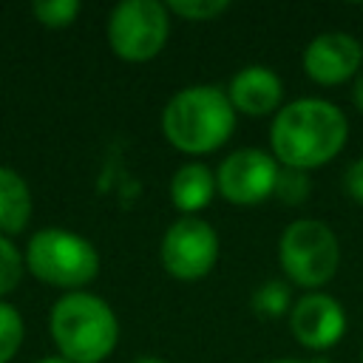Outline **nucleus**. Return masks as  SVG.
<instances>
[{
  "instance_id": "20e7f679",
  "label": "nucleus",
  "mask_w": 363,
  "mask_h": 363,
  "mask_svg": "<svg viewBox=\"0 0 363 363\" xmlns=\"http://www.w3.org/2000/svg\"><path fill=\"white\" fill-rule=\"evenodd\" d=\"M26 269L48 284L68 292H79L99 275V252L79 233L62 227H43L28 238L23 252Z\"/></svg>"
},
{
  "instance_id": "6ab92c4d",
  "label": "nucleus",
  "mask_w": 363,
  "mask_h": 363,
  "mask_svg": "<svg viewBox=\"0 0 363 363\" xmlns=\"http://www.w3.org/2000/svg\"><path fill=\"white\" fill-rule=\"evenodd\" d=\"M23 269H26L23 252L11 244V238L0 235V301H3V295H9L20 284Z\"/></svg>"
},
{
  "instance_id": "dca6fc26",
  "label": "nucleus",
  "mask_w": 363,
  "mask_h": 363,
  "mask_svg": "<svg viewBox=\"0 0 363 363\" xmlns=\"http://www.w3.org/2000/svg\"><path fill=\"white\" fill-rule=\"evenodd\" d=\"M82 11L79 0H40L31 6V14L45 28H68Z\"/></svg>"
},
{
  "instance_id": "412c9836",
  "label": "nucleus",
  "mask_w": 363,
  "mask_h": 363,
  "mask_svg": "<svg viewBox=\"0 0 363 363\" xmlns=\"http://www.w3.org/2000/svg\"><path fill=\"white\" fill-rule=\"evenodd\" d=\"M352 102H354V108H357V113H363V71L354 77V82H352Z\"/></svg>"
},
{
  "instance_id": "a211bd4d",
  "label": "nucleus",
  "mask_w": 363,
  "mask_h": 363,
  "mask_svg": "<svg viewBox=\"0 0 363 363\" xmlns=\"http://www.w3.org/2000/svg\"><path fill=\"white\" fill-rule=\"evenodd\" d=\"M164 6L170 14L190 20V23H210V20L221 17L224 11H230L227 0H170Z\"/></svg>"
},
{
  "instance_id": "4be33fe9",
  "label": "nucleus",
  "mask_w": 363,
  "mask_h": 363,
  "mask_svg": "<svg viewBox=\"0 0 363 363\" xmlns=\"http://www.w3.org/2000/svg\"><path fill=\"white\" fill-rule=\"evenodd\" d=\"M37 363H71V360H65L62 354H48V357H40Z\"/></svg>"
},
{
  "instance_id": "f03ea898",
  "label": "nucleus",
  "mask_w": 363,
  "mask_h": 363,
  "mask_svg": "<svg viewBox=\"0 0 363 363\" xmlns=\"http://www.w3.org/2000/svg\"><path fill=\"white\" fill-rule=\"evenodd\" d=\"M235 108L218 85H187L176 91L162 111L164 139L187 156L218 150L235 130Z\"/></svg>"
},
{
  "instance_id": "39448f33",
  "label": "nucleus",
  "mask_w": 363,
  "mask_h": 363,
  "mask_svg": "<svg viewBox=\"0 0 363 363\" xmlns=\"http://www.w3.org/2000/svg\"><path fill=\"white\" fill-rule=\"evenodd\" d=\"M278 264L289 284L318 292L340 267V241L320 218H295L278 238Z\"/></svg>"
},
{
  "instance_id": "6e6552de",
  "label": "nucleus",
  "mask_w": 363,
  "mask_h": 363,
  "mask_svg": "<svg viewBox=\"0 0 363 363\" xmlns=\"http://www.w3.org/2000/svg\"><path fill=\"white\" fill-rule=\"evenodd\" d=\"M281 164L269 150L238 147L216 167V190L235 207H255L275 193Z\"/></svg>"
},
{
  "instance_id": "423d86ee",
  "label": "nucleus",
  "mask_w": 363,
  "mask_h": 363,
  "mask_svg": "<svg viewBox=\"0 0 363 363\" xmlns=\"http://www.w3.org/2000/svg\"><path fill=\"white\" fill-rule=\"evenodd\" d=\"M105 34L119 60L147 62L170 37V11L159 0H122L111 9Z\"/></svg>"
},
{
  "instance_id": "9b49d317",
  "label": "nucleus",
  "mask_w": 363,
  "mask_h": 363,
  "mask_svg": "<svg viewBox=\"0 0 363 363\" xmlns=\"http://www.w3.org/2000/svg\"><path fill=\"white\" fill-rule=\"evenodd\" d=\"M224 91L235 113H247L252 119L278 113L284 99V82L267 65H244L241 71L233 74Z\"/></svg>"
},
{
  "instance_id": "f3484780",
  "label": "nucleus",
  "mask_w": 363,
  "mask_h": 363,
  "mask_svg": "<svg viewBox=\"0 0 363 363\" xmlns=\"http://www.w3.org/2000/svg\"><path fill=\"white\" fill-rule=\"evenodd\" d=\"M309 190H312V184H309V173L306 170L281 167L272 196H278V201L286 204V207H301L309 199Z\"/></svg>"
},
{
  "instance_id": "393cba45",
  "label": "nucleus",
  "mask_w": 363,
  "mask_h": 363,
  "mask_svg": "<svg viewBox=\"0 0 363 363\" xmlns=\"http://www.w3.org/2000/svg\"><path fill=\"white\" fill-rule=\"evenodd\" d=\"M360 363H363V349H360Z\"/></svg>"
},
{
  "instance_id": "7ed1b4c3",
  "label": "nucleus",
  "mask_w": 363,
  "mask_h": 363,
  "mask_svg": "<svg viewBox=\"0 0 363 363\" xmlns=\"http://www.w3.org/2000/svg\"><path fill=\"white\" fill-rule=\"evenodd\" d=\"M57 354L71 363H102L119 340V320L108 301L85 289L57 298L48 315Z\"/></svg>"
},
{
  "instance_id": "aec40b11",
  "label": "nucleus",
  "mask_w": 363,
  "mask_h": 363,
  "mask_svg": "<svg viewBox=\"0 0 363 363\" xmlns=\"http://www.w3.org/2000/svg\"><path fill=\"white\" fill-rule=\"evenodd\" d=\"M343 187H346L349 199H354L357 204H363V156L354 159V162L346 167V173H343Z\"/></svg>"
},
{
  "instance_id": "ddd939ff",
  "label": "nucleus",
  "mask_w": 363,
  "mask_h": 363,
  "mask_svg": "<svg viewBox=\"0 0 363 363\" xmlns=\"http://www.w3.org/2000/svg\"><path fill=\"white\" fill-rule=\"evenodd\" d=\"M31 210L34 201L26 179L11 167H0V235L23 233L31 221Z\"/></svg>"
},
{
  "instance_id": "b1692460",
  "label": "nucleus",
  "mask_w": 363,
  "mask_h": 363,
  "mask_svg": "<svg viewBox=\"0 0 363 363\" xmlns=\"http://www.w3.org/2000/svg\"><path fill=\"white\" fill-rule=\"evenodd\" d=\"M264 363H306V360H295V357H278V360H264Z\"/></svg>"
},
{
  "instance_id": "4468645a",
  "label": "nucleus",
  "mask_w": 363,
  "mask_h": 363,
  "mask_svg": "<svg viewBox=\"0 0 363 363\" xmlns=\"http://www.w3.org/2000/svg\"><path fill=\"white\" fill-rule=\"evenodd\" d=\"M252 309L255 315L261 318H281V315H289L292 309V286L286 281H264L255 292H252Z\"/></svg>"
},
{
  "instance_id": "5701e85b",
  "label": "nucleus",
  "mask_w": 363,
  "mask_h": 363,
  "mask_svg": "<svg viewBox=\"0 0 363 363\" xmlns=\"http://www.w3.org/2000/svg\"><path fill=\"white\" fill-rule=\"evenodd\" d=\"M130 363H167V360L153 357V354H145V357H136V360H130Z\"/></svg>"
},
{
  "instance_id": "2eb2a0df",
  "label": "nucleus",
  "mask_w": 363,
  "mask_h": 363,
  "mask_svg": "<svg viewBox=\"0 0 363 363\" xmlns=\"http://www.w3.org/2000/svg\"><path fill=\"white\" fill-rule=\"evenodd\" d=\"M23 335H26V326H23L17 306L0 301V363H9L17 354Z\"/></svg>"
},
{
  "instance_id": "f8f14e48",
  "label": "nucleus",
  "mask_w": 363,
  "mask_h": 363,
  "mask_svg": "<svg viewBox=\"0 0 363 363\" xmlns=\"http://www.w3.org/2000/svg\"><path fill=\"white\" fill-rule=\"evenodd\" d=\"M216 193V170H210L204 162H184L170 176V204L182 216L201 213L210 207Z\"/></svg>"
},
{
  "instance_id": "9d476101",
  "label": "nucleus",
  "mask_w": 363,
  "mask_h": 363,
  "mask_svg": "<svg viewBox=\"0 0 363 363\" xmlns=\"http://www.w3.org/2000/svg\"><path fill=\"white\" fill-rule=\"evenodd\" d=\"M303 74L318 85H340L354 79L363 65V45L349 31H323L312 37L301 57Z\"/></svg>"
},
{
  "instance_id": "1a4fd4ad",
  "label": "nucleus",
  "mask_w": 363,
  "mask_h": 363,
  "mask_svg": "<svg viewBox=\"0 0 363 363\" xmlns=\"http://www.w3.org/2000/svg\"><path fill=\"white\" fill-rule=\"evenodd\" d=\"M286 320H289V332L295 335V340L312 352H329L346 335V309L340 306L337 298L326 292L301 295L292 303Z\"/></svg>"
},
{
  "instance_id": "f257e3e1",
  "label": "nucleus",
  "mask_w": 363,
  "mask_h": 363,
  "mask_svg": "<svg viewBox=\"0 0 363 363\" xmlns=\"http://www.w3.org/2000/svg\"><path fill=\"white\" fill-rule=\"evenodd\" d=\"M349 139L346 113L320 96H301L281 105L269 125V147L281 167L315 170L329 164Z\"/></svg>"
},
{
  "instance_id": "0eeeda50",
  "label": "nucleus",
  "mask_w": 363,
  "mask_h": 363,
  "mask_svg": "<svg viewBox=\"0 0 363 363\" xmlns=\"http://www.w3.org/2000/svg\"><path fill=\"white\" fill-rule=\"evenodd\" d=\"M159 258L170 278L201 281L218 261V233L199 216H182L164 230Z\"/></svg>"
}]
</instances>
